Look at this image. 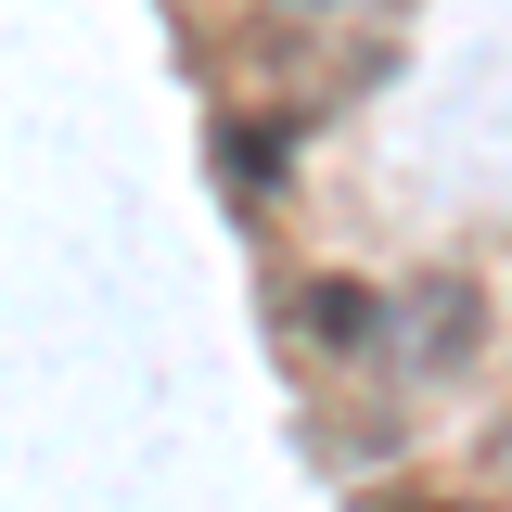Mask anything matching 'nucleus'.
I'll return each instance as SVG.
<instances>
[{
    "label": "nucleus",
    "mask_w": 512,
    "mask_h": 512,
    "mask_svg": "<svg viewBox=\"0 0 512 512\" xmlns=\"http://www.w3.org/2000/svg\"><path fill=\"white\" fill-rule=\"evenodd\" d=\"M384 295H359V282H308V295H295V333H308V346H333V359H359V346H384Z\"/></svg>",
    "instance_id": "f03ea898"
},
{
    "label": "nucleus",
    "mask_w": 512,
    "mask_h": 512,
    "mask_svg": "<svg viewBox=\"0 0 512 512\" xmlns=\"http://www.w3.org/2000/svg\"><path fill=\"white\" fill-rule=\"evenodd\" d=\"M384 346H397L410 372H461V359L487 346V295H474L461 269H436V282H410V295H397V320H384Z\"/></svg>",
    "instance_id": "f257e3e1"
},
{
    "label": "nucleus",
    "mask_w": 512,
    "mask_h": 512,
    "mask_svg": "<svg viewBox=\"0 0 512 512\" xmlns=\"http://www.w3.org/2000/svg\"><path fill=\"white\" fill-rule=\"evenodd\" d=\"M218 167H231V192H269V180H282V154H269L256 128H218Z\"/></svg>",
    "instance_id": "7ed1b4c3"
},
{
    "label": "nucleus",
    "mask_w": 512,
    "mask_h": 512,
    "mask_svg": "<svg viewBox=\"0 0 512 512\" xmlns=\"http://www.w3.org/2000/svg\"><path fill=\"white\" fill-rule=\"evenodd\" d=\"M295 13H333V0H295Z\"/></svg>",
    "instance_id": "20e7f679"
}]
</instances>
